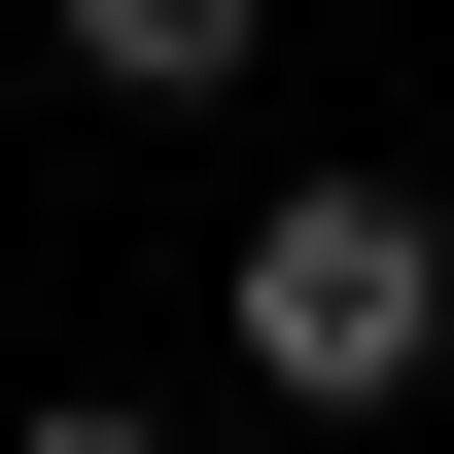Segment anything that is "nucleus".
Returning <instances> with one entry per match:
<instances>
[{
	"instance_id": "1",
	"label": "nucleus",
	"mask_w": 454,
	"mask_h": 454,
	"mask_svg": "<svg viewBox=\"0 0 454 454\" xmlns=\"http://www.w3.org/2000/svg\"><path fill=\"white\" fill-rule=\"evenodd\" d=\"M419 349H454V210L419 175H280L245 210V385L280 419H419Z\"/></svg>"
},
{
	"instance_id": "3",
	"label": "nucleus",
	"mask_w": 454,
	"mask_h": 454,
	"mask_svg": "<svg viewBox=\"0 0 454 454\" xmlns=\"http://www.w3.org/2000/svg\"><path fill=\"white\" fill-rule=\"evenodd\" d=\"M35 454H175V419H140V385H70V419H35Z\"/></svg>"
},
{
	"instance_id": "2",
	"label": "nucleus",
	"mask_w": 454,
	"mask_h": 454,
	"mask_svg": "<svg viewBox=\"0 0 454 454\" xmlns=\"http://www.w3.org/2000/svg\"><path fill=\"white\" fill-rule=\"evenodd\" d=\"M35 35H70V70H106V106H210V70H245V35H280V0H35Z\"/></svg>"
}]
</instances>
